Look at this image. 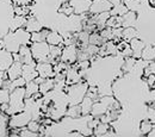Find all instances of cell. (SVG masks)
Wrapping results in <instances>:
<instances>
[{"instance_id": "obj_2", "label": "cell", "mask_w": 155, "mask_h": 137, "mask_svg": "<svg viewBox=\"0 0 155 137\" xmlns=\"http://www.w3.org/2000/svg\"><path fill=\"white\" fill-rule=\"evenodd\" d=\"M24 106H25V86L15 88L10 93L8 109H7L6 113L10 116L19 113L24 110Z\"/></svg>"}, {"instance_id": "obj_25", "label": "cell", "mask_w": 155, "mask_h": 137, "mask_svg": "<svg viewBox=\"0 0 155 137\" xmlns=\"http://www.w3.org/2000/svg\"><path fill=\"white\" fill-rule=\"evenodd\" d=\"M141 59H143L144 61H148V62L155 61V45L144 47V49L142 50Z\"/></svg>"}, {"instance_id": "obj_10", "label": "cell", "mask_w": 155, "mask_h": 137, "mask_svg": "<svg viewBox=\"0 0 155 137\" xmlns=\"http://www.w3.org/2000/svg\"><path fill=\"white\" fill-rule=\"evenodd\" d=\"M13 62H15V57L11 51L6 50L5 48L0 49V69L2 72H6Z\"/></svg>"}, {"instance_id": "obj_47", "label": "cell", "mask_w": 155, "mask_h": 137, "mask_svg": "<svg viewBox=\"0 0 155 137\" xmlns=\"http://www.w3.org/2000/svg\"><path fill=\"white\" fill-rule=\"evenodd\" d=\"M146 82H147V85H148L150 88H153V86H154V83H155V74L154 73H152V74H149V75L147 77Z\"/></svg>"}, {"instance_id": "obj_32", "label": "cell", "mask_w": 155, "mask_h": 137, "mask_svg": "<svg viewBox=\"0 0 155 137\" xmlns=\"http://www.w3.org/2000/svg\"><path fill=\"white\" fill-rule=\"evenodd\" d=\"M136 60L134 56H130V57H127L125 61H124V63H123V67H122V69H123V72L125 73H130L131 70H133V68H134V66H135L136 63Z\"/></svg>"}, {"instance_id": "obj_15", "label": "cell", "mask_w": 155, "mask_h": 137, "mask_svg": "<svg viewBox=\"0 0 155 137\" xmlns=\"http://www.w3.org/2000/svg\"><path fill=\"white\" fill-rule=\"evenodd\" d=\"M21 77L28 81H32L38 77V72L36 69L35 66H31V64H23V73H21Z\"/></svg>"}, {"instance_id": "obj_53", "label": "cell", "mask_w": 155, "mask_h": 137, "mask_svg": "<svg viewBox=\"0 0 155 137\" xmlns=\"http://www.w3.org/2000/svg\"><path fill=\"white\" fill-rule=\"evenodd\" d=\"M84 134H80L79 131H74V132H71L69 134V136H82Z\"/></svg>"}, {"instance_id": "obj_12", "label": "cell", "mask_w": 155, "mask_h": 137, "mask_svg": "<svg viewBox=\"0 0 155 137\" xmlns=\"http://www.w3.org/2000/svg\"><path fill=\"white\" fill-rule=\"evenodd\" d=\"M21 73H23V63L19 61H15L11 67L6 70V74H7V79H10L11 81L12 80H16L21 77Z\"/></svg>"}, {"instance_id": "obj_21", "label": "cell", "mask_w": 155, "mask_h": 137, "mask_svg": "<svg viewBox=\"0 0 155 137\" xmlns=\"http://www.w3.org/2000/svg\"><path fill=\"white\" fill-rule=\"evenodd\" d=\"M45 41L48 42L49 45H60V44H63V36L56 31H50Z\"/></svg>"}, {"instance_id": "obj_13", "label": "cell", "mask_w": 155, "mask_h": 137, "mask_svg": "<svg viewBox=\"0 0 155 137\" xmlns=\"http://www.w3.org/2000/svg\"><path fill=\"white\" fill-rule=\"evenodd\" d=\"M72 6L74 7V13L77 15H84L85 12L90 11L91 0H71Z\"/></svg>"}, {"instance_id": "obj_42", "label": "cell", "mask_w": 155, "mask_h": 137, "mask_svg": "<svg viewBox=\"0 0 155 137\" xmlns=\"http://www.w3.org/2000/svg\"><path fill=\"white\" fill-rule=\"evenodd\" d=\"M26 128L29 129V130H31V131H34V132H38L39 131V128H41V123H39L38 120H35V119H31L29 123H28V125H26Z\"/></svg>"}, {"instance_id": "obj_41", "label": "cell", "mask_w": 155, "mask_h": 137, "mask_svg": "<svg viewBox=\"0 0 155 137\" xmlns=\"http://www.w3.org/2000/svg\"><path fill=\"white\" fill-rule=\"evenodd\" d=\"M5 113V112H2ZM0 111V136H5L6 135V122L7 117H5Z\"/></svg>"}, {"instance_id": "obj_1", "label": "cell", "mask_w": 155, "mask_h": 137, "mask_svg": "<svg viewBox=\"0 0 155 137\" xmlns=\"http://www.w3.org/2000/svg\"><path fill=\"white\" fill-rule=\"evenodd\" d=\"M30 42H31V34L26 29H18L6 35L0 42V45H2V48L11 51L12 54H16L19 51L20 45L29 44Z\"/></svg>"}, {"instance_id": "obj_8", "label": "cell", "mask_w": 155, "mask_h": 137, "mask_svg": "<svg viewBox=\"0 0 155 137\" xmlns=\"http://www.w3.org/2000/svg\"><path fill=\"white\" fill-rule=\"evenodd\" d=\"M111 8H112V5L109 0H93L90 6V13L98 15L103 12H110Z\"/></svg>"}, {"instance_id": "obj_46", "label": "cell", "mask_w": 155, "mask_h": 137, "mask_svg": "<svg viewBox=\"0 0 155 137\" xmlns=\"http://www.w3.org/2000/svg\"><path fill=\"white\" fill-rule=\"evenodd\" d=\"M147 117H148V119H149L152 123H155V109L154 107H152V106H149V107H148Z\"/></svg>"}, {"instance_id": "obj_33", "label": "cell", "mask_w": 155, "mask_h": 137, "mask_svg": "<svg viewBox=\"0 0 155 137\" xmlns=\"http://www.w3.org/2000/svg\"><path fill=\"white\" fill-rule=\"evenodd\" d=\"M77 39H78V44L80 43V47H84V45L88 44V42H90V32H87L85 30L80 31L77 35Z\"/></svg>"}, {"instance_id": "obj_51", "label": "cell", "mask_w": 155, "mask_h": 137, "mask_svg": "<svg viewBox=\"0 0 155 137\" xmlns=\"http://www.w3.org/2000/svg\"><path fill=\"white\" fill-rule=\"evenodd\" d=\"M109 1L111 2L112 6H115V5H119V4H124L125 0H109Z\"/></svg>"}, {"instance_id": "obj_57", "label": "cell", "mask_w": 155, "mask_h": 137, "mask_svg": "<svg viewBox=\"0 0 155 137\" xmlns=\"http://www.w3.org/2000/svg\"><path fill=\"white\" fill-rule=\"evenodd\" d=\"M92 1H93V0H92Z\"/></svg>"}, {"instance_id": "obj_54", "label": "cell", "mask_w": 155, "mask_h": 137, "mask_svg": "<svg viewBox=\"0 0 155 137\" xmlns=\"http://www.w3.org/2000/svg\"><path fill=\"white\" fill-rule=\"evenodd\" d=\"M148 1H149L150 6H153V7H155V0H148Z\"/></svg>"}, {"instance_id": "obj_14", "label": "cell", "mask_w": 155, "mask_h": 137, "mask_svg": "<svg viewBox=\"0 0 155 137\" xmlns=\"http://www.w3.org/2000/svg\"><path fill=\"white\" fill-rule=\"evenodd\" d=\"M129 45H130V48H131V50H133V56H134L135 59H141L142 50H143L144 47H146L144 42L141 41L138 37H136V38L131 39V41L129 42Z\"/></svg>"}, {"instance_id": "obj_26", "label": "cell", "mask_w": 155, "mask_h": 137, "mask_svg": "<svg viewBox=\"0 0 155 137\" xmlns=\"http://www.w3.org/2000/svg\"><path fill=\"white\" fill-rule=\"evenodd\" d=\"M67 116H69L73 119H78L82 116V112H81V107H80V104H75V105H69L68 109H67V112H66Z\"/></svg>"}, {"instance_id": "obj_36", "label": "cell", "mask_w": 155, "mask_h": 137, "mask_svg": "<svg viewBox=\"0 0 155 137\" xmlns=\"http://www.w3.org/2000/svg\"><path fill=\"white\" fill-rule=\"evenodd\" d=\"M88 43L90 44H94V45H101V44L105 43V41L100 36V34H98L97 31H96V32L90 34V42Z\"/></svg>"}, {"instance_id": "obj_50", "label": "cell", "mask_w": 155, "mask_h": 137, "mask_svg": "<svg viewBox=\"0 0 155 137\" xmlns=\"http://www.w3.org/2000/svg\"><path fill=\"white\" fill-rule=\"evenodd\" d=\"M153 100H155V88H152L149 92V101H153Z\"/></svg>"}, {"instance_id": "obj_30", "label": "cell", "mask_w": 155, "mask_h": 137, "mask_svg": "<svg viewBox=\"0 0 155 137\" xmlns=\"http://www.w3.org/2000/svg\"><path fill=\"white\" fill-rule=\"evenodd\" d=\"M106 26L115 29V28H123L122 26V17L118 16H110V18L106 21Z\"/></svg>"}, {"instance_id": "obj_11", "label": "cell", "mask_w": 155, "mask_h": 137, "mask_svg": "<svg viewBox=\"0 0 155 137\" xmlns=\"http://www.w3.org/2000/svg\"><path fill=\"white\" fill-rule=\"evenodd\" d=\"M81 77H82V74L77 66L68 67V69L66 72V83L69 86V85H74L77 82H80Z\"/></svg>"}, {"instance_id": "obj_6", "label": "cell", "mask_w": 155, "mask_h": 137, "mask_svg": "<svg viewBox=\"0 0 155 137\" xmlns=\"http://www.w3.org/2000/svg\"><path fill=\"white\" fill-rule=\"evenodd\" d=\"M32 119L31 115L29 112H26L25 110H23L19 113L13 115L10 119V126L12 129H21L25 128L28 125V123Z\"/></svg>"}, {"instance_id": "obj_22", "label": "cell", "mask_w": 155, "mask_h": 137, "mask_svg": "<svg viewBox=\"0 0 155 137\" xmlns=\"http://www.w3.org/2000/svg\"><path fill=\"white\" fill-rule=\"evenodd\" d=\"M55 87V80L54 78H49L45 79L41 85H39V93L41 94H47L48 92H50L51 90H54Z\"/></svg>"}, {"instance_id": "obj_19", "label": "cell", "mask_w": 155, "mask_h": 137, "mask_svg": "<svg viewBox=\"0 0 155 137\" xmlns=\"http://www.w3.org/2000/svg\"><path fill=\"white\" fill-rule=\"evenodd\" d=\"M38 92H39V85L35 80L26 82V85H25V98L34 97Z\"/></svg>"}, {"instance_id": "obj_44", "label": "cell", "mask_w": 155, "mask_h": 137, "mask_svg": "<svg viewBox=\"0 0 155 137\" xmlns=\"http://www.w3.org/2000/svg\"><path fill=\"white\" fill-rule=\"evenodd\" d=\"M19 136H23V137H36V136H39V134L37 132H34V131H31V130H29L26 126H25V129H20L19 131Z\"/></svg>"}, {"instance_id": "obj_28", "label": "cell", "mask_w": 155, "mask_h": 137, "mask_svg": "<svg viewBox=\"0 0 155 137\" xmlns=\"http://www.w3.org/2000/svg\"><path fill=\"white\" fill-rule=\"evenodd\" d=\"M49 32H50V30H48V29H42L37 32H32L31 34V42L34 43V42H43V41H45Z\"/></svg>"}, {"instance_id": "obj_48", "label": "cell", "mask_w": 155, "mask_h": 137, "mask_svg": "<svg viewBox=\"0 0 155 137\" xmlns=\"http://www.w3.org/2000/svg\"><path fill=\"white\" fill-rule=\"evenodd\" d=\"M12 1L17 5H29L31 2V0H12Z\"/></svg>"}, {"instance_id": "obj_27", "label": "cell", "mask_w": 155, "mask_h": 137, "mask_svg": "<svg viewBox=\"0 0 155 137\" xmlns=\"http://www.w3.org/2000/svg\"><path fill=\"white\" fill-rule=\"evenodd\" d=\"M128 7L125 6V4H119L112 6V8L110 10V15L111 16H118V17H123L127 12H128Z\"/></svg>"}, {"instance_id": "obj_34", "label": "cell", "mask_w": 155, "mask_h": 137, "mask_svg": "<svg viewBox=\"0 0 155 137\" xmlns=\"http://www.w3.org/2000/svg\"><path fill=\"white\" fill-rule=\"evenodd\" d=\"M153 128H154V123H152L148 118H147V119H144V120H142V123H141V125H140L141 132H142V134H144V135H147L148 132H150Z\"/></svg>"}, {"instance_id": "obj_20", "label": "cell", "mask_w": 155, "mask_h": 137, "mask_svg": "<svg viewBox=\"0 0 155 137\" xmlns=\"http://www.w3.org/2000/svg\"><path fill=\"white\" fill-rule=\"evenodd\" d=\"M107 111H109L107 107H106L101 101L97 100V101L93 104V107H92V112H91V113H92L93 117L100 118L103 115H105Z\"/></svg>"}, {"instance_id": "obj_24", "label": "cell", "mask_w": 155, "mask_h": 137, "mask_svg": "<svg viewBox=\"0 0 155 137\" xmlns=\"http://www.w3.org/2000/svg\"><path fill=\"white\" fill-rule=\"evenodd\" d=\"M25 24H26V18L25 17L16 16L10 21V29H11V31H16L18 29H21L23 26H25Z\"/></svg>"}, {"instance_id": "obj_9", "label": "cell", "mask_w": 155, "mask_h": 137, "mask_svg": "<svg viewBox=\"0 0 155 137\" xmlns=\"http://www.w3.org/2000/svg\"><path fill=\"white\" fill-rule=\"evenodd\" d=\"M36 69L38 72V75L44 79L54 78L55 72H54V64L50 62H37Z\"/></svg>"}, {"instance_id": "obj_45", "label": "cell", "mask_w": 155, "mask_h": 137, "mask_svg": "<svg viewBox=\"0 0 155 137\" xmlns=\"http://www.w3.org/2000/svg\"><path fill=\"white\" fill-rule=\"evenodd\" d=\"M120 54H122V56H124L125 59H127V57L133 56V50H131V48H130L129 43H127V45L120 50Z\"/></svg>"}, {"instance_id": "obj_16", "label": "cell", "mask_w": 155, "mask_h": 137, "mask_svg": "<svg viewBox=\"0 0 155 137\" xmlns=\"http://www.w3.org/2000/svg\"><path fill=\"white\" fill-rule=\"evenodd\" d=\"M136 21H137V13H136L135 11H128L122 17V26L123 28L135 26Z\"/></svg>"}, {"instance_id": "obj_43", "label": "cell", "mask_w": 155, "mask_h": 137, "mask_svg": "<svg viewBox=\"0 0 155 137\" xmlns=\"http://www.w3.org/2000/svg\"><path fill=\"white\" fill-rule=\"evenodd\" d=\"M86 96L90 97V98H92L94 101L98 100L99 99V97H98V87H96V86H88V90H87Z\"/></svg>"}, {"instance_id": "obj_38", "label": "cell", "mask_w": 155, "mask_h": 137, "mask_svg": "<svg viewBox=\"0 0 155 137\" xmlns=\"http://www.w3.org/2000/svg\"><path fill=\"white\" fill-rule=\"evenodd\" d=\"M25 85H26V80L23 78V77H20V78L16 79V80H12V81H11L8 90H10V92H12L15 88H18V87H24Z\"/></svg>"}, {"instance_id": "obj_39", "label": "cell", "mask_w": 155, "mask_h": 137, "mask_svg": "<svg viewBox=\"0 0 155 137\" xmlns=\"http://www.w3.org/2000/svg\"><path fill=\"white\" fill-rule=\"evenodd\" d=\"M10 91L7 88H4L0 86V105L1 104H7L10 100Z\"/></svg>"}, {"instance_id": "obj_17", "label": "cell", "mask_w": 155, "mask_h": 137, "mask_svg": "<svg viewBox=\"0 0 155 137\" xmlns=\"http://www.w3.org/2000/svg\"><path fill=\"white\" fill-rule=\"evenodd\" d=\"M30 34L32 32H37L39 30H42V24L37 18L35 17H30V18H26V24L24 26Z\"/></svg>"}, {"instance_id": "obj_55", "label": "cell", "mask_w": 155, "mask_h": 137, "mask_svg": "<svg viewBox=\"0 0 155 137\" xmlns=\"http://www.w3.org/2000/svg\"><path fill=\"white\" fill-rule=\"evenodd\" d=\"M149 106H152V107H154V109H155V100H153V101H150Z\"/></svg>"}, {"instance_id": "obj_18", "label": "cell", "mask_w": 155, "mask_h": 137, "mask_svg": "<svg viewBox=\"0 0 155 137\" xmlns=\"http://www.w3.org/2000/svg\"><path fill=\"white\" fill-rule=\"evenodd\" d=\"M93 104H94V100H93L92 98H90V97H87V96L81 100V103H80V107H81L82 116H88V115L92 112Z\"/></svg>"}, {"instance_id": "obj_31", "label": "cell", "mask_w": 155, "mask_h": 137, "mask_svg": "<svg viewBox=\"0 0 155 137\" xmlns=\"http://www.w3.org/2000/svg\"><path fill=\"white\" fill-rule=\"evenodd\" d=\"M58 11H60L61 13H63L64 16L69 17V16H72V15L74 13V7L72 6L71 1H66V2H63V4L61 5V7L58 8Z\"/></svg>"}, {"instance_id": "obj_40", "label": "cell", "mask_w": 155, "mask_h": 137, "mask_svg": "<svg viewBox=\"0 0 155 137\" xmlns=\"http://www.w3.org/2000/svg\"><path fill=\"white\" fill-rule=\"evenodd\" d=\"M100 36L103 37V39L106 42V41H110V39H114V35H112V29L111 28H107L105 26L103 30H100Z\"/></svg>"}, {"instance_id": "obj_4", "label": "cell", "mask_w": 155, "mask_h": 137, "mask_svg": "<svg viewBox=\"0 0 155 137\" xmlns=\"http://www.w3.org/2000/svg\"><path fill=\"white\" fill-rule=\"evenodd\" d=\"M31 53L34 59L37 62H50V45L48 44L47 41L43 42H34L31 44Z\"/></svg>"}, {"instance_id": "obj_35", "label": "cell", "mask_w": 155, "mask_h": 137, "mask_svg": "<svg viewBox=\"0 0 155 137\" xmlns=\"http://www.w3.org/2000/svg\"><path fill=\"white\" fill-rule=\"evenodd\" d=\"M31 8L28 6V5H17L15 7V13L17 16H23V17H26L29 13H30Z\"/></svg>"}, {"instance_id": "obj_52", "label": "cell", "mask_w": 155, "mask_h": 137, "mask_svg": "<svg viewBox=\"0 0 155 137\" xmlns=\"http://www.w3.org/2000/svg\"><path fill=\"white\" fill-rule=\"evenodd\" d=\"M149 67H150V70H152V73H154V74H155V61H153V62L149 64Z\"/></svg>"}, {"instance_id": "obj_56", "label": "cell", "mask_w": 155, "mask_h": 137, "mask_svg": "<svg viewBox=\"0 0 155 137\" xmlns=\"http://www.w3.org/2000/svg\"><path fill=\"white\" fill-rule=\"evenodd\" d=\"M153 88H155V83H154V86H153Z\"/></svg>"}, {"instance_id": "obj_5", "label": "cell", "mask_w": 155, "mask_h": 137, "mask_svg": "<svg viewBox=\"0 0 155 137\" xmlns=\"http://www.w3.org/2000/svg\"><path fill=\"white\" fill-rule=\"evenodd\" d=\"M13 57H15V61H19L23 64H31V66H35V67L37 64V61L32 56L31 48L28 44L20 45L19 51L13 54Z\"/></svg>"}, {"instance_id": "obj_37", "label": "cell", "mask_w": 155, "mask_h": 137, "mask_svg": "<svg viewBox=\"0 0 155 137\" xmlns=\"http://www.w3.org/2000/svg\"><path fill=\"white\" fill-rule=\"evenodd\" d=\"M124 4H125V6L128 7L129 11H135V12H137L138 8L141 7L142 1L141 0H125Z\"/></svg>"}, {"instance_id": "obj_29", "label": "cell", "mask_w": 155, "mask_h": 137, "mask_svg": "<svg viewBox=\"0 0 155 137\" xmlns=\"http://www.w3.org/2000/svg\"><path fill=\"white\" fill-rule=\"evenodd\" d=\"M109 129H110L109 123H103V122H100L97 126L93 129V132H94L96 136H106V132L109 131Z\"/></svg>"}, {"instance_id": "obj_7", "label": "cell", "mask_w": 155, "mask_h": 137, "mask_svg": "<svg viewBox=\"0 0 155 137\" xmlns=\"http://www.w3.org/2000/svg\"><path fill=\"white\" fill-rule=\"evenodd\" d=\"M61 61L68 64H73L75 61H78V48L75 44L63 47L62 54H61Z\"/></svg>"}, {"instance_id": "obj_3", "label": "cell", "mask_w": 155, "mask_h": 137, "mask_svg": "<svg viewBox=\"0 0 155 137\" xmlns=\"http://www.w3.org/2000/svg\"><path fill=\"white\" fill-rule=\"evenodd\" d=\"M66 90H67V97H68L69 105H75V104H80L81 100L86 97L88 85L86 82L80 81L74 85H69V86L67 85Z\"/></svg>"}, {"instance_id": "obj_49", "label": "cell", "mask_w": 155, "mask_h": 137, "mask_svg": "<svg viewBox=\"0 0 155 137\" xmlns=\"http://www.w3.org/2000/svg\"><path fill=\"white\" fill-rule=\"evenodd\" d=\"M5 79H7V74L5 75V74H4V72L0 69V86L2 85V82H4V80H5Z\"/></svg>"}, {"instance_id": "obj_23", "label": "cell", "mask_w": 155, "mask_h": 137, "mask_svg": "<svg viewBox=\"0 0 155 137\" xmlns=\"http://www.w3.org/2000/svg\"><path fill=\"white\" fill-rule=\"evenodd\" d=\"M138 36V32L135 29V26H129V28H123V34H122V39L125 42H130L131 39L136 38Z\"/></svg>"}]
</instances>
